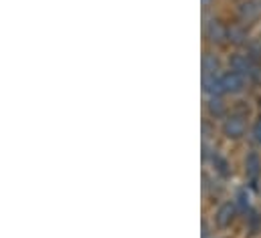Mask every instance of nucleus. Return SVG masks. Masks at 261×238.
Wrapping results in <instances>:
<instances>
[{
    "instance_id": "1",
    "label": "nucleus",
    "mask_w": 261,
    "mask_h": 238,
    "mask_svg": "<svg viewBox=\"0 0 261 238\" xmlns=\"http://www.w3.org/2000/svg\"><path fill=\"white\" fill-rule=\"evenodd\" d=\"M221 83H223V91L237 95L245 89V75L237 73V71H227L225 75H221Z\"/></svg>"
},
{
    "instance_id": "2",
    "label": "nucleus",
    "mask_w": 261,
    "mask_h": 238,
    "mask_svg": "<svg viewBox=\"0 0 261 238\" xmlns=\"http://www.w3.org/2000/svg\"><path fill=\"white\" fill-rule=\"evenodd\" d=\"M231 69L237 71V73H241V75L253 77V79H259V75H261L259 67L249 59V57H245V55H235V57H231Z\"/></svg>"
},
{
    "instance_id": "3",
    "label": "nucleus",
    "mask_w": 261,
    "mask_h": 238,
    "mask_svg": "<svg viewBox=\"0 0 261 238\" xmlns=\"http://www.w3.org/2000/svg\"><path fill=\"white\" fill-rule=\"evenodd\" d=\"M235 216H237V206L233 202H225V204L219 206V210L215 214V222H217V226L227 228V226H231V222L235 220Z\"/></svg>"
},
{
    "instance_id": "4",
    "label": "nucleus",
    "mask_w": 261,
    "mask_h": 238,
    "mask_svg": "<svg viewBox=\"0 0 261 238\" xmlns=\"http://www.w3.org/2000/svg\"><path fill=\"white\" fill-rule=\"evenodd\" d=\"M223 133L229 139H239L245 133V121L241 117H227L223 123Z\"/></svg>"
},
{
    "instance_id": "5",
    "label": "nucleus",
    "mask_w": 261,
    "mask_h": 238,
    "mask_svg": "<svg viewBox=\"0 0 261 238\" xmlns=\"http://www.w3.org/2000/svg\"><path fill=\"white\" fill-rule=\"evenodd\" d=\"M204 35H206V39L213 41V43H223V41L229 37L227 28H225L219 20H211V22L204 26Z\"/></svg>"
},
{
    "instance_id": "6",
    "label": "nucleus",
    "mask_w": 261,
    "mask_h": 238,
    "mask_svg": "<svg viewBox=\"0 0 261 238\" xmlns=\"http://www.w3.org/2000/svg\"><path fill=\"white\" fill-rule=\"evenodd\" d=\"M202 91L208 93V95H213V97L225 93V91H223L221 77H219V75H202Z\"/></svg>"
},
{
    "instance_id": "7",
    "label": "nucleus",
    "mask_w": 261,
    "mask_h": 238,
    "mask_svg": "<svg viewBox=\"0 0 261 238\" xmlns=\"http://www.w3.org/2000/svg\"><path fill=\"white\" fill-rule=\"evenodd\" d=\"M245 172H247V176L251 182H255L257 176H259L261 172V160L257 154H249L247 156V160H245Z\"/></svg>"
},
{
    "instance_id": "8",
    "label": "nucleus",
    "mask_w": 261,
    "mask_h": 238,
    "mask_svg": "<svg viewBox=\"0 0 261 238\" xmlns=\"http://www.w3.org/2000/svg\"><path fill=\"white\" fill-rule=\"evenodd\" d=\"M239 14H241V18L243 20H247V22H251V20H255L257 16H259V6L255 4V2H245V4H241L239 6Z\"/></svg>"
},
{
    "instance_id": "9",
    "label": "nucleus",
    "mask_w": 261,
    "mask_h": 238,
    "mask_svg": "<svg viewBox=\"0 0 261 238\" xmlns=\"http://www.w3.org/2000/svg\"><path fill=\"white\" fill-rule=\"evenodd\" d=\"M219 69H221V63H219V59H217L215 55L206 53V55L202 57V73H204V75H217Z\"/></svg>"
},
{
    "instance_id": "10",
    "label": "nucleus",
    "mask_w": 261,
    "mask_h": 238,
    "mask_svg": "<svg viewBox=\"0 0 261 238\" xmlns=\"http://www.w3.org/2000/svg\"><path fill=\"white\" fill-rule=\"evenodd\" d=\"M208 113L215 115V117H219V115L225 113V105H223V101H221L219 97H213V99H211V103H208Z\"/></svg>"
},
{
    "instance_id": "11",
    "label": "nucleus",
    "mask_w": 261,
    "mask_h": 238,
    "mask_svg": "<svg viewBox=\"0 0 261 238\" xmlns=\"http://www.w3.org/2000/svg\"><path fill=\"white\" fill-rule=\"evenodd\" d=\"M229 39H231L233 43H243L245 33H243V31H239V28H231V31H229Z\"/></svg>"
},
{
    "instance_id": "12",
    "label": "nucleus",
    "mask_w": 261,
    "mask_h": 238,
    "mask_svg": "<svg viewBox=\"0 0 261 238\" xmlns=\"http://www.w3.org/2000/svg\"><path fill=\"white\" fill-rule=\"evenodd\" d=\"M213 164L217 166V170H219L223 176H227V174H229V170H227V164H225L221 158H217V156H215V158H213Z\"/></svg>"
},
{
    "instance_id": "13",
    "label": "nucleus",
    "mask_w": 261,
    "mask_h": 238,
    "mask_svg": "<svg viewBox=\"0 0 261 238\" xmlns=\"http://www.w3.org/2000/svg\"><path fill=\"white\" fill-rule=\"evenodd\" d=\"M237 200H239V206H241L243 210H247V208H249V196H247L243 190L237 194Z\"/></svg>"
},
{
    "instance_id": "14",
    "label": "nucleus",
    "mask_w": 261,
    "mask_h": 238,
    "mask_svg": "<svg viewBox=\"0 0 261 238\" xmlns=\"http://www.w3.org/2000/svg\"><path fill=\"white\" fill-rule=\"evenodd\" d=\"M251 135H253V139L261 143V121H257L255 125H253V129H251Z\"/></svg>"
},
{
    "instance_id": "15",
    "label": "nucleus",
    "mask_w": 261,
    "mask_h": 238,
    "mask_svg": "<svg viewBox=\"0 0 261 238\" xmlns=\"http://www.w3.org/2000/svg\"><path fill=\"white\" fill-rule=\"evenodd\" d=\"M257 222H259V218H257V214H253V216H251V232H253V234L257 232Z\"/></svg>"
},
{
    "instance_id": "16",
    "label": "nucleus",
    "mask_w": 261,
    "mask_h": 238,
    "mask_svg": "<svg viewBox=\"0 0 261 238\" xmlns=\"http://www.w3.org/2000/svg\"><path fill=\"white\" fill-rule=\"evenodd\" d=\"M211 2H213V0H202V4H204V6H208Z\"/></svg>"
}]
</instances>
